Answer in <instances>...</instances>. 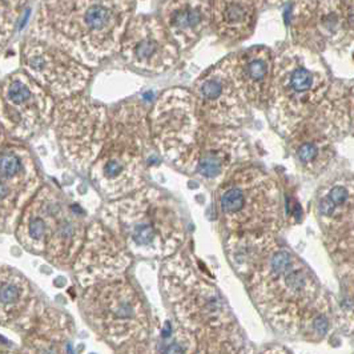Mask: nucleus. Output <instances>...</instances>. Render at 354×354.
Instances as JSON below:
<instances>
[{"mask_svg":"<svg viewBox=\"0 0 354 354\" xmlns=\"http://www.w3.org/2000/svg\"><path fill=\"white\" fill-rule=\"evenodd\" d=\"M227 254L261 315L277 330L299 333L302 313L321 292L310 269L272 233L232 234Z\"/></svg>","mask_w":354,"mask_h":354,"instance_id":"f257e3e1","label":"nucleus"},{"mask_svg":"<svg viewBox=\"0 0 354 354\" xmlns=\"http://www.w3.org/2000/svg\"><path fill=\"white\" fill-rule=\"evenodd\" d=\"M119 53L135 70L160 75L176 66L181 51L159 17L133 15L122 37Z\"/></svg>","mask_w":354,"mask_h":354,"instance_id":"ddd939ff","label":"nucleus"},{"mask_svg":"<svg viewBox=\"0 0 354 354\" xmlns=\"http://www.w3.org/2000/svg\"><path fill=\"white\" fill-rule=\"evenodd\" d=\"M270 6H276V7H281L283 4H286L289 0H266Z\"/></svg>","mask_w":354,"mask_h":354,"instance_id":"c756f323","label":"nucleus"},{"mask_svg":"<svg viewBox=\"0 0 354 354\" xmlns=\"http://www.w3.org/2000/svg\"><path fill=\"white\" fill-rule=\"evenodd\" d=\"M344 1V10H345V18L348 30L352 40L354 39V0H342Z\"/></svg>","mask_w":354,"mask_h":354,"instance_id":"393cba45","label":"nucleus"},{"mask_svg":"<svg viewBox=\"0 0 354 354\" xmlns=\"http://www.w3.org/2000/svg\"><path fill=\"white\" fill-rule=\"evenodd\" d=\"M338 321L354 332V257L342 261L338 269Z\"/></svg>","mask_w":354,"mask_h":354,"instance_id":"aec40b11","label":"nucleus"},{"mask_svg":"<svg viewBox=\"0 0 354 354\" xmlns=\"http://www.w3.org/2000/svg\"><path fill=\"white\" fill-rule=\"evenodd\" d=\"M148 112L142 102L128 100L109 113V129L97 162L106 185H129L138 176L151 140Z\"/></svg>","mask_w":354,"mask_h":354,"instance_id":"423d86ee","label":"nucleus"},{"mask_svg":"<svg viewBox=\"0 0 354 354\" xmlns=\"http://www.w3.org/2000/svg\"><path fill=\"white\" fill-rule=\"evenodd\" d=\"M109 113L103 104L84 95L57 100L53 127L64 155L76 164H88L106 142Z\"/></svg>","mask_w":354,"mask_h":354,"instance_id":"0eeeda50","label":"nucleus"},{"mask_svg":"<svg viewBox=\"0 0 354 354\" xmlns=\"http://www.w3.org/2000/svg\"><path fill=\"white\" fill-rule=\"evenodd\" d=\"M191 92L207 127L237 128L250 116L252 106L237 83L230 55L204 72Z\"/></svg>","mask_w":354,"mask_h":354,"instance_id":"9d476101","label":"nucleus"},{"mask_svg":"<svg viewBox=\"0 0 354 354\" xmlns=\"http://www.w3.org/2000/svg\"><path fill=\"white\" fill-rule=\"evenodd\" d=\"M148 124L151 142L160 153L178 162L191 152L205 127L192 92L178 87L160 93L148 112Z\"/></svg>","mask_w":354,"mask_h":354,"instance_id":"6e6552de","label":"nucleus"},{"mask_svg":"<svg viewBox=\"0 0 354 354\" xmlns=\"http://www.w3.org/2000/svg\"><path fill=\"white\" fill-rule=\"evenodd\" d=\"M351 131L342 83H336L306 119L286 138L288 148L302 172L319 176L335 156L336 144Z\"/></svg>","mask_w":354,"mask_h":354,"instance_id":"39448f33","label":"nucleus"},{"mask_svg":"<svg viewBox=\"0 0 354 354\" xmlns=\"http://www.w3.org/2000/svg\"><path fill=\"white\" fill-rule=\"evenodd\" d=\"M20 63L21 70L56 102L80 95L92 77V68L70 53L30 36L21 46Z\"/></svg>","mask_w":354,"mask_h":354,"instance_id":"9b49d317","label":"nucleus"},{"mask_svg":"<svg viewBox=\"0 0 354 354\" xmlns=\"http://www.w3.org/2000/svg\"><path fill=\"white\" fill-rule=\"evenodd\" d=\"M316 214L325 245L336 257H354V176L345 175L321 188Z\"/></svg>","mask_w":354,"mask_h":354,"instance_id":"4468645a","label":"nucleus"},{"mask_svg":"<svg viewBox=\"0 0 354 354\" xmlns=\"http://www.w3.org/2000/svg\"><path fill=\"white\" fill-rule=\"evenodd\" d=\"M30 0H0V50L15 35Z\"/></svg>","mask_w":354,"mask_h":354,"instance_id":"412c9836","label":"nucleus"},{"mask_svg":"<svg viewBox=\"0 0 354 354\" xmlns=\"http://www.w3.org/2000/svg\"><path fill=\"white\" fill-rule=\"evenodd\" d=\"M330 76L319 53L296 43L273 53L268 116L273 128L288 136L328 95Z\"/></svg>","mask_w":354,"mask_h":354,"instance_id":"7ed1b4c3","label":"nucleus"},{"mask_svg":"<svg viewBox=\"0 0 354 354\" xmlns=\"http://www.w3.org/2000/svg\"><path fill=\"white\" fill-rule=\"evenodd\" d=\"M266 0H212V28L225 43L252 35Z\"/></svg>","mask_w":354,"mask_h":354,"instance_id":"a211bd4d","label":"nucleus"},{"mask_svg":"<svg viewBox=\"0 0 354 354\" xmlns=\"http://www.w3.org/2000/svg\"><path fill=\"white\" fill-rule=\"evenodd\" d=\"M289 27L293 43L317 53L352 41L342 0H295Z\"/></svg>","mask_w":354,"mask_h":354,"instance_id":"f8f14e48","label":"nucleus"},{"mask_svg":"<svg viewBox=\"0 0 354 354\" xmlns=\"http://www.w3.org/2000/svg\"><path fill=\"white\" fill-rule=\"evenodd\" d=\"M185 352H187V349L183 344L174 341V342L164 346L162 354H185Z\"/></svg>","mask_w":354,"mask_h":354,"instance_id":"bb28decb","label":"nucleus"},{"mask_svg":"<svg viewBox=\"0 0 354 354\" xmlns=\"http://www.w3.org/2000/svg\"><path fill=\"white\" fill-rule=\"evenodd\" d=\"M159 18L178 50L188 51L212 28V0H164Z\"/></svg>","mask_w":354,"mask_h":354,"instance_id":"dca6fc26","label":"nucleus"},{"mask_svg":"<svg viewBox=\"0 0 354 354\" xmlns=\"http://www.w3.org/2000/svg\"><path fill=\"white\" fill-rule=\"evenodd\" d=\"M44 232H46V227H44L43 220L34 218L31 221V225H30V234H31V237H34L35 240H39V239H41L44 236Z\"/></svg>","mask_w":354,"mask_h":354,"instance_id":"a878e982","label":"nucleus"},{"mask_svg":"<svg viewBox=\"0 0 354 354\" xmlns=\"http://www.w3.org/2000/svg\"><path fill=\"white\" fill-rule=\"evenodd\" d=\"M135 4L136 0H41L28 36L92 68L119 53Z\"/></svg>","mask_w":354,"mask_h":354,"instance_id":"f03ea898","label":"nucleus"},{"mask_svg":"<svg viewBox=\"0 0 354 354\" xmlns=\"http://www.w3.org/2000/svg\"><path fill=\"white\" fill-rule=\"evenodd\" d=\"M237 83L256 109H266L273 75V53L266 46H254L230 55Z\"/></svg>","mask_w":354,"mask_h":354,"instance_id":"f3484780","label":"nucleus"},{"mask_svg":"<svg viewBox=\"0 0 354 354\" xmlns=\"http://www.w3.org/2000/svg\"><path fill=\"white\" fill-rule=\"evenodd\" d=\"M19 178V177H18ZM17 178H7V177L0 176V201H3L4 198H7L10 194H11V189H10V184L11 181H14Z\"/></svg>","mask_w":354,"mask_h":354,"instance_id":"cd10ccee","label":"nucleus"},{"mask_svg":"<svg viewBox=\"0 0 354 354\" xmlns=\"http://www.w3.org/2000/svg\"><path fill=\"white\" fill-rule=\"evenodd\" d=\"M342 87H344L345 103H346L349 120H351V129H354V80L349 83H342Z\"/></svg>","mask_w":354,"mask_h":354,"instance_id":"5701e85b","label":"nucleus"},{"mask_svg":"<svg viewBox=\"0 0 354 354\" xmlns=\"http://www.w3.org/2000/svg\"><path fill=\"white\" fill-rule=\"evenodd\" d=\"M218 207L232 234L273 233L281 225L280 188L259 168L241 167L232 172L220 184Z\"/></svg>","mask_w":354,"mask_h":354,"instance_id":"20e7f679","label":"nucleus"},{"mask_svg":"<svg viewBox=\"0 0 354 354\" xmlns=\"http://www.w3.org/2000/svg\"><path fill=\"white\" fill-rule=\"evenodd\" d=\"M332 319V304L319 292V296L309 304L302 313L299 333L308 341L319 342L329 333Z\"/></svg>","mask_w":354,"mask_h":354,"instance_id":"6ab92c4d","label":"nucleus"},{"mask_svg":"<svg viewBox=\"0 0 354 354\" xmlns=\"http://www.w3.org/2000/svg\"><path fill=\"white\" fill-rule=\"evenodd\" d=\"M156 237V230L152 225L148 224H140L133 230V240L138 245H151L152 241Z\"/></svg>","mask_w":354,"mask_h":354,"instance_id":"4be33fe9","label":"nucleus"},{"mask_svg":"<svg viewBox=\"0 0 354 354\" xmlns=\"http://www.w3.org/2000/svg\"><path fill=\"white\" fill-rule=\"evenodd\" d=\"M19 290L15 285L4 283L0 286V302L8 304L18 300Z\"/></svg>","mask_w":354,"mask_h":354,"instance_id":"b1692460","label":"nucleus"},{"mask_svg":"<svg viewBox=\"0 0 354 354\" xmlns=\"http://www.w3.org/2000/svg\"><path fill=\"white\" fill-rule=\"evenodd\" d=\"M56 100L23 70L0 82V123L15 139H28L53 124Z\"/></svg>","mask_w":354,"mask_h":354,"instance_id":"1a4fd4ad","label":"nucleus"},{"mask_svg":"<svg viewBox=\"0 0 354 354\" xmlns=\"http://www.w3.org/2000/svg\"><path fill=\"white\" fill-rule=\"evenodd\" d=\"M6 135H7V132L4 131L3 125H1V123H0V148H1L3 142H4V140H6Z\"/></svg>","mask_w":354,"mask_h":354,"instance_id":"7c9ffc66","label":"nucleus"},{"mask_svg":"<svg viewBox=\"0 0 354 354\" xmlns=\"http://www.w3.org/2000/svg\"><path fill=\"white\" fill-rule=\"evenodd\" d=\"M248 158V142L236 128L204 127L191 152L180 162L203 180L221 184Z\"/></svg>","mask_w":354,"mask_h":354,"instance_id":"2eb2a0df","label":"nucleus"},{"mask_svg":"<svg viewBox=\"0 0 354 354\" xmlns=\"http://www.w3.org/2000/svg\"><path fill=\"white\" fill-rule=\"evenodd\" d=\"M260 354H289L283 348H279V346H274V348H270V349H266L263 353Z\"/></svg>","mask_w":354,"mask_h":354,"instance_id":"c85d7f7f","label":"nucleus"}]
</instances>
